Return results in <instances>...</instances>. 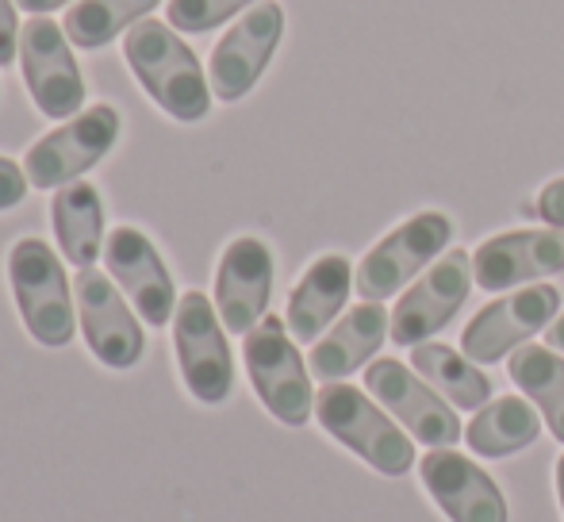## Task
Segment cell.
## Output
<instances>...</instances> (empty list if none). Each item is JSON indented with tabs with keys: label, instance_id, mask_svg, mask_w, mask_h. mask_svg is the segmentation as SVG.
I'll list each match as a JSON object with an SVG mask.
<instances>
[{
	"label": "cell",
	"instance_id": "1",
	"mask_svg": "<svg viewBox=\"0 0 564 522\" xmlns=\"http://www.w3.org/2000/svg\"><path fill=\"white\" fill-rule=\"evenodd\" d=\"M123 58L150 100L177 123H200L212 112V81L177 28L142 20L123 35Z\"/></svg>",
	"mask_w": 564,
	"mask_h": 522
},
{
	"label": "cell",
	"instance_id": "2",
	"mask_svg": "<svg viewBox=\"0 0 564 522\" xmlns=\"http://www.w3.org/2000/svg\"><path fill=\"white\" fill-rule=\"evenodd\" d=\"M8 284L20 323L46 350H62L77 335V296L66 265L46 239H15L8 250Z\"/></svg>",
	"mask_w": 564,
	"mask_h": 522
},
{
	"label": "cell",
	"instance_id": "3",
	"mask_svg": "<svg viewBox=\"0 0 564 522\" xmlns=\"http://www.w3.org/2000/svg\"><path fill=\"white\" fill-rule=\"evenodd\" d=\"M315 418L338 446L361 457L380 477H403L415 465L411 434L388 411H380L377 400L365 389H354L346 381L323 384L319 395H315Z\"/></svg>",
	"mask_w": 564,
	"mask_h": 522
},
{
	"label": "cell",
	"instance_id": "4",
	"mask_svg": "<svg viewBox=\"0 0 564 522\" xmlns=\"http://www.w3.org/2000/svg\"><path fill=\"white\" fill-rule=\"evenodd\" d=\"M242 361L258 403L284 426H307L315 415L312 366L300 358L296 338L281 315H265L242 338Z\"/></svg>",
	"mask_w": 564,
	"mask_h": 522
},
{
	"label": "cell",
	"instance_id": "5",
	"mask_svg": "<svg viewBox=\"0 0 564 522\" xmlns=\"http://www.w3.org/2000/svg\"><path fill=\"white\" fill-rule=\"evenodd\" d=\"M119 131H123V120L112 105H89L85 112L62 120L54 131L35 139V146L23 157V173H28L31 188L58 193L74 181H85V173L97 170L112 154Z\"/></svg>",
	"mask_w": 564,
	"mask_h": 522
},
{
	"label": "cell",
	"instance_id": "6",
	"mask_svg": "<svg viewBox=\"0 0 564 522\" xmlns=\"http://www.w3.org/2000/svg\"><path fill=\"white\" fill-rule=\"evenodd\" d=\"M173 358L188 395L204 407H219L235 392V358L216 300L204 292H185L173 315Z\"/></svg>",
	"mask_w": 564,
	"mask_h": 522
},
{
	"label": "cell",
	"instance_id": "7",
	"mask_svg": "<svg viewBox=\"0 0 564 522\" xmlns=\"http://www.w3.org/2000/svg\"><path fill=\"white\" fill-rule=\"evenodd\" d=\"M77 296V330L85 335L89 354L112 373H127L147 354V330L131 300L119 292L108 269H77L74 276Z\"/></svg>",
	"mask_w": 564,
	"mask_h": 522
},
{
	"label": "cell",
	"instance_id": "8",
	"mask_svg": "<svg viewBox=\"0 0 564 522\" xmlns=\"http://www.w3.org/2000/svg\"><path fill=\"white\" fill-rule=\"evenodd\" d=\"M449 242H453V219L446 211H419V216L403 219L395 231H388L361 258L354 276L357 296L384 304L388 296L408 289V281H415L423 269H431L434 261L446 254Z\"/></svg>",
	"mask_w": 564,
	"mask_h": 522
},
{
	"label": "cell",
	"instance_id": "9",
	"mask_svg": "<svg viewBox=\"0 0 564 522\" xmlns=\"http://www.w3.org/2000/svg\"><path fill=\"white\" fill-rule=\"evenodd\" d=\"M365 392L377 403H384V411L411 434L415 442L431 449H453L465 438L457 411L449 400H442L415 369H408L395 358H377L365 366Z\"/></svg>",
	"mask_w": 564,
	"mask_h": 522
},
{
	"label": "cell",
	"instance_id": "10",
	"mask_svg": "<svg viewBox=\"0 0 564 522\" xmlns=\"http://www.w3.org/2000/svg\"><path fill=\"white\" fill-rule=\"evenodd\" d=\"M20 69L31 100L46 120H69V116L85 112V74L62 23L46 20V15L23 23Z\"/></svg>",
	"mask_w": 564,
	"mask_h": 522
},
{
	"label": "cell",
	"instance_id": "11",
	"mask_svg": "<svg viewBox=\"0 0 564 522\" xmlns=\"http://www.w3.org/2000/svg\"><path fill=\"white\" fill-rule=\"evenodd\" d=\"M557 315H561V292L553 284H527V289L511 292V296H499L488 307H480L468 319V327L460 330V350L476 366H491V361H503L507 354L527 346L534 335L550 330Z\"/></svg>",
	"mask_w": 564,
	"mask_h": 522
},
{
	"label": "cell",
	"instance_id": "12",
	"mask_svg": "<svg viewBox=\"0 0 564 522\" xmlns=\"http://www.w3.org/2000/svg\"><path fill=\"white\" fill-rule=\"evenodd\" d=\"M284 35V8L276 0H261L250 12L238 15V23L216 43L208 62V81L216 100L235 105V100L250 97L253 85L273 62L276 46Z\"/></svg>",
	"mask_w": 564,
	"mask_h": 522
},
{
	"label": "cell",
	"instance_id": "13",
	"mask_svg": "<svg viewBox=\"0 0 564 522\" xmlns=\"http://www.w3.org/2000/svg\"><path fill=\"white\" fill-rule=\"evenodd\" d=\"M105 269L108 276L119 284L131 307L139 312V319L147 327H165L177 315V284L165 265V258L158 254L154 239L147 231L131 224H119L108 231L105 242Z\"/></svg>",
	"mask_w": 564,
	"mask_h": 522
},
{
	"label": "cell",
	"instance_id": "14",
	"mask_svg": "<svg viewBox=\"0 0 564 522\" xmlns=\"http://www.w3.org/2000/svg\"><path fill=\"white\" fill-rule=\"evenodd\" d=\"M473 258L468 250H446L408 292L400 296L392 312V342L419 346L431 342L438 330H446L453 315L465 307L473 289Z\"/></svg>",
	"mask_w": 564,
	"mask_h": 522
},
{
	"label": "cell",
	"instance_id": "15",
	"mask_svg": "<svg viewBox=\"0 0 564 522\" xmlns=\"http://www.w3.org/2000/svg\"><path fill=\"white\" fill-rule=\"evenodd\" d=\"M276 261L265 239L258 235H238L224 247L216 265V312L230 335H250L269 315L273 300Z\"/></svg>",
	"mask_w": 564,
	"mask_h": 522
},
{
	"label": "cell",
	"instance_id": "16",
	"mask_svg": "<svg viewBox=\"0 0 564 522\" xmlns=\"http://www.w3.org/2000/svg\"><path fill=\"white\" fill-rule=\"evenodd\" d=\"M557 273H564V231L557 227L503 231L473 250V276L484 292L527 289Z\"/></svg>",
	"mask_w": 564,
	"mask_h": 522
},
{
	"label": "cell",
	"instance_id": "17",
	"mask_svg": "<svg viewBox=\"0 0 564 522\" xmlns=\"http://www.w3.org/2000/svg\"><path fill=\"white\" fill-rule=\"evenodd\" d=\"M419 477L449 522H511L499 485L457 449H431L419 465Z\"/></svg>",
	"mask_w": 564,
	"mask_h": 522
},
{
	"label": "cell",
	"instance_id": "18",
	"mask_svg": "<svg viewBox=\"0 0 564 522\" xmlns=\"http://www.w3.org/2000/svg\"><path fill=\"white\" fill-rule=\"evenodd\" d=\"M388 338H392V315L377 300H361V304L346 307V315L312 346L307 366L323 384L346 381L349 373H357L377 358Z\"/></svg>",
	"mask_w": 564,
	"mask_h": 522
},
{
	"label": "cell",
	"instance_id": "19",
	"mask_svg": "<svg viewBox=\"0 0 564 522\" xmlns=\"http://www.w3.org/2000/svg\"><path fill=\"white\" fill-rule=\"evenodd\" d=\"M354 276L357 269L349 265L346 254H323L304 269L284 307V323L296 342L315 346L330 330V323L341 319L349 292H354Z\"/></svg>",
	"mask_w": 564,
	"mask_h": 522
},
{
	"label": "cell",
	"instance_id": "20",
	"mask_svg": "<svg viewBox=\"0 0 564 522\" xmlns=\"http://www.w3.org/2000/svg\"><path fill=\"white\" fill-rule=\"evenodd\" d=\"M51 227L58 254L74 269H93L105 258V200L100 188L89 181H74V185L51 193Z\"/></svg>",
	"mask_w": 564,
	"mask_h": 522
},
{
	"label": "cell",
	"instance_id": "21",
	"mask_svg": "<svg viewBox=\"0 0 564 522\" xmlns=\"http://www.w3.org/2000/svg\"><path fill=\"white\" fill-rule=\"evenodd\" d=\"M542 411H534L527 395H499L476 411L465 442L480 457H514L542 438Z\"/></svg>",
	"mask_w": 564,
	"mask_h": 522
},
{
	"label": "cell",
	"instance_id": "22",
	"mask_svg": "<svg viewBox=\"0 0 564 522\" xmlns=\"http://www.w3.org/2000/svg\"><path fill=\"white\" fill-rule=\"evenodd\" d=\"M411 369L460 411H480L484 403H491L488 373L465 358V350H453L446 342H419L411 346Z\"/></svg>",
	"mask_w": 564,
	"mask_h": 522
},
{
	"label": "cell",
	"instance_id": "23",
	"mask_svg": "<svg viewBox=\"0 0 564 522\" xmlns=\"http://www.w3.org/2000/svg\"><path fill=\"white\" fill-rule=\"evenodd\" d=\"M507 373L519 384V392L530 403H538L545 426L553 431V438L564 442V358L553 346H519L507 361Z\"/></svg>",
	"mask_w": 564,
	"mask_h": 522
},
{
	"label": "cell",
	"instance_id": "24",
	"mask_svg": "<svg viewBox=\"0 0 564 522\" xmlns=\"http://www.w3.org/2000/svg\"><path fill=\"white\" fill-rule=\"evenodd\" d=\"M158 4L162 0H77L66 8L62 28L77 51H100L116 43V35H127L134 23L147 20Z\"/></svg>",
	"mask_w": 564,
	"mask_h": 522
},
{
	"label": "cell",
	"instance_id": "25",
	"mask_svg": "<svg viewBox=\"0 0 564 522\" xmlns=\"http://www.w3.org/2000/svg\"><path fill=\"white\" fill-rule=\"evenodd\" d=\"M253 4H261V0H170L165 23L177 28L181 35H208L235 15L250 12Z\"/></svg>",
	"mask_w": 564,
	"mask_h": 522
},
{
	"label": "cell",
	"instance_id": "26",
	"mask_svg": "<svg viewBox=\"0 0 564 522\" xmlns=\"http://www.w3.org/2000/svg\"><path fill=\"white\" fill-rule=\"evenodd\" d=\"M28 193H31V181H28V173H23V165L0 154V211L20 208Z\"/></svg>",
	"mask_w": 564,
	"mask_h": 522
},
{
	"label": "cell",
	"instance_id": "27",
	"mask_svg": "<svg viewBox=\"0 0 564 522\" xmlns=\"http://www.w3.org/2000/svg\"><path fill=\"white\" fill-rule=\"evenodd\" d=\"M20 62V15L15 0H0V69Z\"/></svg>",
	"mask_w": 564,
	"mask_h": 522
},
{
	"label": "cell",
	"instance_id": "28",
	"mask_svg": "<svg viewBox=\"0 0 564 522\" xmlns=\"http://www.w3.org/2000/svg\"><path fill=\"white\" fill-rule=\"evenodd\" d=\"M538 216L545 219L550 227H557V231H564V177H553L550 185L538 193Z\"/></svg>",
	"mask_w": 564,
	"mask_h": 522
},
{
	"label": "cell",
	"instance_id": "29",
	"mask_svg": "<svg viewBox=\"0 0 564 522\" xmlns=\"http://www.w3.org/2000/svg\"><path fill=\"white\" fill-rule=\"evenodd\" d=\"M66 4H77V0H15V8H23V12H31V15L58 12V8H66Z\"/></svg>",
	"mask_w": 564,
	"mask_h": 522
},
{
	"label": "cell",
	"instance_id": "30",
	"mask_svg": "<svg viewBox=\"0 0 564 522\" xmlns=\"http://www.w3.org/2000/svg\"><path fill=\"white\" fill-rule=\"evenodd\" d=\"M545 338H550L553 350H561V354H564V315H557V319H553V327L545 330Z\"/></svg>",
	"mask_w": 564,
	"mask_h": 522
},
{
	"label": "cell",
	"instance_id": "31",
	"mask_svg": "<svg viewBox=\"0 0 564 522\" xmlns=\"http://www.w3.org/2000/svg\"><path fill=\"white\" fill-rule=\"evenodd\" d=\"M553 480H557V500H561V511H564V454L557 457V469H553Z\"/></svg>",
	"mask_w": 564,
	"mask_h": 522
}]
</instances>
